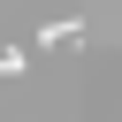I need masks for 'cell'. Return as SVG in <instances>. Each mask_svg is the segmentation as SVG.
<instances>
[{
	"label": "cell",
	"mask_w": 122,
	"mask_h": 122,
	"mask_svg": "<svg viewBox=\"0 0 122 122\" xmlns=\"http://www.w3.org/2000/svg\"><path fill=\"white\" fill-rule=\"evenodd\" d=\"M76 30H84L76 15H61V23H38V38H46V46H61V38H76Z\"/></svg>",
	"instance_id": "cell-1"
}]
</instances>
